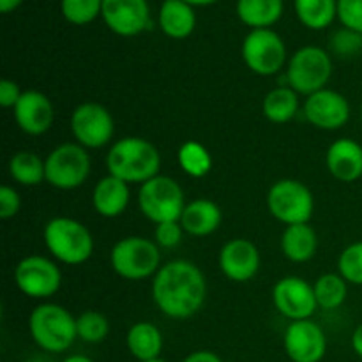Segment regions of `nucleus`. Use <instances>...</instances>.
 Masks as SVG:
<instances>
[{
    "instance_id": "nucleus-26",
    "label": "nucleus",
    "mask_w": 362,
    "mask_h": 362,
    "mask_svg": "<svg viewBox=\"0 0 362 362\" xmlns=\"http://www.w3.org/2000/svg\"><path fill=\"white\" fill-rule=\"evenodd\" d=\"M262 112L274 124H286L299 112V94L290 87H278L267 92L262 103Z\"/></svg>"
},
{
    "instance_id": "nucleus-4",
    "label": "nucleus",
    "mask_w": 362,
    "mask_h": 362,
    "mask_svg": "<svg viewBox=\"0 0 362 362\" xmlns=\"http://www.w3.org/2000/svg\"><path fill=\"white\" fill-rule=\"evenodd\" d=\"M45 246L55 260L81 265L94 253V239L83 223L73 218H53L45 226Z\"/></svg>"
},
{
    "instance_id": "nucleus-11",
    "label": "nucleus",
    "mask_w": 362,
    "mask_h": 362,
    "mask_svg": "<svg viewBox=\"0 0 362 362\" xmlns=\"http://www.w3.org/2000/svg\"><path fill=\"white\" fill-rule=\"evenodd\" d=\"M14 283L30 299H49L60 290L62 272L49 258L30 255L14 269Z\"/></svg>"
},
{
    "instance_id": "nucleus-10",
    "label": "nucleus",
    "mask_w": 362,
    "mask_h": 362,
    "mask_svg": "<svg viewBox=\"0 0 362 362\" xmlns=\"http://www.w3.org/2000/svg\"><path fill=\"white\" fill-rule=\"evenodd\" d=\"M246 66L260 76H272L286 64V46L271 28H255L243 42Z\"/></svg>"
},
{
    "instance_id": "nucleus-13",
    "label": "nucleus",
    "mask_w": 362,
    "mask_h": 362,
    "mask_svg": "<svg viewBox=\"0 0 362 362\" xmlns=\"http://www.w3.org/2000/svg\"><path fill=\"white\" fill-rule=\"evenodd\" d=\"M272 303L279 315L290 322L311 320L318 308L313 286L297 276H286L276 283L272 288Z\"/></svg>"
},
{
    "instance_id": "nucleus-20",
    "label": "nucleus",
    "mask_w": 362,
    "mask_h": 362,
    "mask_svg": "<svg viewBox=\"0 0 362 362\" xmlns=\"http://www.w3.org/2000/svg\"><path fill=\"white\" fill-rule=\"evenodd\" d=\"M129 186L113 175H106L99 180L92 191V207L103 218H117L124 214L129 205Z\"/></svg>"
},
{
    "instance_id": "nucleus-22",
    "label": "nucleus",
    "mask_w": 362,
    "mask_h": 362,
    "mask_svg": "<svg viewBox=\"0 0 362 362\" xmlns=\"http://www.w3.org/2000/svg\"><path fill=\"white\" fill-rule=\"evenodd\" d=\"M159 27L168 37L186 39L197 27L193 6L184 0H165L159 9Z\"/></svg>"
},
{
    "instance_id": "nucleus-32",
    "label": "nucleus",
    "mask_w": 362,
    "mask_h": 362,
    "mask_svg": "<svg viewBox=\"0 0 362 362\" xmlns=\"http://www.w3.org/2000/svg\"><path fill=\"white\" fill-rule=\"evenodd\" d=\"M60 9L69 23L87 25L101 14L103 0H62Z\"/></svg>"
},
{
    "instance_id": "nucleus-40",
    "label": "nucleus",
    "mask_w": 362,
    "mask_h": 362,
    "mask_svg": "<svg viewBox=\"0 0 362 362\" xmlns=\"http://www.w3.org/2000/svg\"><path fill=\"white\" fill-rule=\"evenodd\" d=\"M352 349L357 356L362 357V324L354 331L352 334Z\"/></svg>"
},
{
    "instance_id": "nucleus-3",
    "label": "nucleus",
    "mask_w": 362,
    "mask_h": 362,
    "mask_svg": "<svg viewBox=\"0 0 362 362\" xmlns=\"http://www.w3.org/2000/svg\"><path fill=\"white\" fill-rule=\"evenodd\" d=\"M28 331L39 349L49 354H62L76 341V318L53 303H42L30 313Z\"/></svg>"
},
{
    "instance_id": "nucleus-19",
    "label": "nucleus",
    "mask_w": 362,
    "mask_h": 362,
    "mask_svg": "<svg viewBox=\"0 0 362 362\" xmlns=\"http://www.w3.org/2000/svg\"><path fill=\"white\" fill-rule=\"evenodd\" d=\"M325 165L339 182H356L362 177V147L352 138H339L329 147Z\"/></svg>"
},
{
    "instance_id": "nucleus-30",
    "label": "nucleus",
    "mask_w": 362,
    "mask_h": 362,
    "mask_svg": "<svg viewBox=\"0 0 362 362\" xmlns=\"http://www.w3.org/2000/svg\"><path fill=\"white\" fill-rule=\"evenodd\" d=\"M177 161L184 173L194 177V179H202L212 170V158L209 151L204 145L193 140L180 145L179 152H177Z\"/></svg>"
},
{
    "instance_id": "nucleus-43",
    "label": "nucleus",
    "mask_w": 362,
    "mask_h": 362,
    "mask_svg": "<svg viewBox=\"0 0 362 362\" xmlns=\"http://www.w3.org/2000/svg\"><path fill=\"white\" fill-rule=\"evenodd\" d=\"M189 6H211V4L218 2V0H184Z\"/></svg>"
},
{
    "instance_id": "nucleus-23",
    "label": "nucleus",
    "mask_w": 362,
    "mask_h": 362,
    "mask_svg": "<svg viewBox=\"0 0 362 362\" xmlns=\"http://www.w3.org/2000/svg\"><path fill=\"white\" fill-rule=\"evenodd\" d=\"M318 239L308 223L286 226L281 235V251L293 264H304L317 253Z\"/></svg>"
},
{
    "instance_id": "nucleus-16",
    "label": "nucleus",
    "mask_w": 362,
    "mask_h": 362,
    "mask_svg": "<svg viewBox=\"0 0 362 362\" xmlns=\"http://www.w3.org/2000/svg\"><path fill=\"white\" fill-rule=\"evenodd\" d=\"M101 16L106 27L122 37L141 34L151 25L147 0H103Z\"/></svg>"
},
{
    "instance_id": "nucleus-1",
    "label": "nucleus",
    "mask_w": 362,
    "mask_h": 362,
    "mask_svg": "<svg viewBox=\"0 0 362 362\" xmlns=\"http://www.w3.org/2000/svg\"><path fill=\"white\" fill-rule=\"evenodd\" d=\"M207 297L205 276L193 262L172 260L152 279V300L165 317L184 320L202 310Z\"/></svg>"
},
{
    "instance_id": "nucleus-36",
    "label": "nucleus",
    "mask_w": 362,
    "mask_h": 362,
    "mask_svg": "<svg viewBox=\"0 0 362 362\" xmlns=\"http://www.w3.org/2000/svg\"><path fill=\"white\" fill-rule=\"evenodd\" d=\"M184 233L186 232H184L180 221H166V223H159V225H156L154 239L158 246L166 247V250H172V247L179 246Z\"/></svg>"
},
{
    "instance_id": "nucleus-31",
    "label": "nucleus",
    "mask_w": 362,
    "mask_h": 362,
    "mask_svg": "<svg viewBox=\"0 0 362 362\" xmlns=\"http://www.w3.org/2000/svg\"><path fill=\"white\" fill-rule=\"evenodd\" d=\"M110 332V322L99 311H85L76 318V334L85 343L105 341Z\"/></svg>"
},
{
    "instance_id": "nucleus-17",
    "label": "nucleus",
    "mask_w": 362,
    "mask_h": 362,
    "mask_svg": "<svg viewBox=\"0 0 362 362\" xmlns=\"http://www.w3.org/2000/svg\"><path fill=\"white\" fill-rule=\"evenodd\" d=\"M219 269L235 283H246L257 276L260 269L258 247L247 239H232L219 251Z\"/></svg>"
},
{
    "instance_id": "nucleus-35",
    "label": "nucleus",
    "mask_w": 362,
    "mask_h": 362,
    "mask_svg": "<svg viewBox=\"0 0 362 362\" xmlns=\"http://www.w3.org/2000/svg\"><path fill=\"white\" fill-rule=\"evenodd\" d=\"M338 18L343 27L362 34V0H338Z\"/></svg>"
},
{
    "instance_id": "nucleus-27",
    "label": "nucleus",
    "mask_w": 362,
    "mask_h": 362,
    "mask_svg": "<svg viewBox=\"0 0 362 362\" xmlns=\"http://www.w3.org/2000/svg\"><path fill=\"white\" fill-rule=\"evenodd\" d=\"M9 175L21 186H39L46 182L45 161L35 152L18 151L9 159Z\"/></svg>"
},
{
    "instance_id": "nucleus-28",
    "label": "nucleus",
    "mask_w": 362,
    "mask_h": 362,
    "mask_svg": "<svg viewBox=\"0 0 362 362\" xmlns=\"http://www.w3.org/2000/svg\"><path fill=\"white\" fill-rule=\"evenodd\" d=\"M296 13L304 27L322 30L338 16V0H296Z\"/></svg>"
},
{
    "instance_id": "nucleus-8",
    "label": "nucleus",
    "mask_w": 362,
    "mask_h": 362,
    "mask_svg": "<svg viewBox=\"0 0 362 362\" xmlns=\"http://www.w3.org/2000/svg\"><path fill=\"white\" fill-rule=\"evenodd\" d=\"M267 207L283 225H304L313 216L315 198L310 187L300 180L283 179L269 189Z\"/></svg>"
},
{
    "instance_id": "nucleus-38",
    "label": "nucleus",
    "mask_w": 362,
    "mask_h": 362,
    "mask_svg": "<svg viewBox=\"0 0 362 362\" xmlns=\"http://www.w3.org/2000/svg\"><path fill=\"white\" fill-rule=\"evenodd\" d=\"M21 94H23V90H21L16 81L7 80V78L0 81V105L4 108H14L20 101Z\"/></svg>"
},
{
    "instance_id": "nucleus-18",
    "label": "nucleus",
    "mask_w": 362,
    "mask_h": 362,
    "mask_svg": "<svg viewBox=\"0 0 362 362\" xmlns=\"http://www.w3.org/2000/svg\"><path fill=\"white\" fill-rule=\"evenodd\" d=\"M14 120L23 133L30 136L45 134L55 120V110L46 94L39 90H23L14 106Z\"/></svg>"
},
{
    "instance_id": "nucleus-41",
    "label": "nucleus",
    "mask_w": 362,
    "mask_h": 362,
    "mask_svg": "<svg viewBox=\"0 0 362 362\" xmlns=\"http://www.w3.org/2000/svg\"><path fill=\"white\" fill-rule=\"evenodd\" d=\"M21 2H23V0H0V11H2L4 14H7L11 13V11L16 9Z\"/></svg>"
},
{
    "instance_id": "nucleus-12",
    "label": "nucleus",
    "mask_w": 362,
    "mask_h": 362,
    "mask_svg": "<svg viewBox=\"0 0 362 362\" xmlns=\"http://www.w3.org/2000/svg\"><path fill=\"white\" fill-rule=\"evenodd\" d=\"M71 131L81 147L101 148L112 141L115 134V120L99 103H81L71 115Z\"/></svg>"
},
{
    "instance_id": "nucleus-2",
    "label": "nucleus",
    "mask_w": 362,
    "mask_h": 362,
    "mask_svg": "<svg viewBox=\"0 0 362 362\" xmlns=\"http://www.w3.org/2000/svg\"><path fill=\"white\" fill-rule=\"evenodd\" d=\"M106 168L110 175L127 184H145L159 175L161 154L145 138L127 136L117 140L106 154Z\"/></svg>"
},
{
    "instance_id": "nucleus-33",
    "label": "nucleus",
    "mask_w": 362,
    "mask_h": 362,
    "mask_svg": "<svg viewBox=\"0 0 362 362\" xmlns=\"http://www.w3.org/2000/svg\"><path fill=\"white\" fill-rule=\"evenodd\" d=\"M338 274L346 283L362 286V240L346 246L338 258Z\"/></svg>"
},
{
    "instance_id": "nucleus-25",
    "label": "nucleus",
    "mask_w": 362,
    "mask_h": 362,
    "mask_svg": "<svg viewBox=\"0 0 362 362\" xmlns=\"http://www.w3.org/2000/svg\"><path fill=\"white\" fill-rule=\"evenodd\" d=\"M283 0H239L237 16L244 25L255 28H269L281 18Z\"/></svg>"
},
{
    "instance_id": "nucleus-34",
    "label": "nucleus",
    "mask_w": 362,
    "mask_h": 362,
    "mask_svg": "<svg viewBox=\"0 0 362 362\" xmlns=\"http://www.w3.org/2000/svg\"><path fill=\"white\" fill-rule=\"evenodd\" d=\"M331 49L338 57H343V59L359 55L362 52V34L343 27L341 30H336L332 34Z\"/></svg>"
},
{
    "instance_id": "nucleus-45",
    "label": "nucleus",
    "mask_w": 362,
    "mask_h": 362,
    "mask_svg": "<svg viewBox=\"0 0 362 362\" xmlns=\"http://www.w3.org/2000/svg\"><path fill=\"white\" fill-rule=\"evenodd\" d=\"M361 122H362V108H361Z\"/></svg>"
},
{
    "instance_id": "nucleus-15",
    "label": "nucleus",
    "mask_w": 362,
    "mask_h": 362,
    "mask_svg": "<svg viewBox=\"0 0 362 362\" xmlns=\"http://www.w3.org/2000/svg\"><path fill=\"white\" fill-rule=\"evenodd\" d=\"M311 126L324 131L341 129L350 119V105L346 98L332 88H322L308 95L303 108Z\"/></svg>"
},
{
    "instance_id": "nucleus-42",
    "label": "nucleus",
    "mask_w": 362,
    "mask_h": 362,
    "mask_svg": "<svg viewBox=\"0 0 362 362\" xmlns=\"http://www.w3.org/2000/svg\"><path fill=\"white\" fill-rule=\"evenodd\" d=\"M62 362H94V361L87 356H71L67 357V359H64Z\"/></svg>"
},
{
    "instance_id": "nucleus-21",
    "label": "nucleus",
    "mask_w": 362,
    "mask_h": 362,
    "mask_svg": "<svg viewBox=\"0 0 362 362\" xmlns=\"http://www.w3.org/2000/svg\"><path fill=\"white\" fill-rule=\"evenodd\" d=\"M179 221L187 235L207 237L219 228L223 214L218 204H214L212 200H205V198H198V200L186 204Z\"/></svg>"
},
{
    "instance_id": "nucleus-6",
    "label": "nucleus",
    "mask_w": 362,
    "mask_h": 362,
    "mask_svg": "<svg viewBox=\"0 0 362 362\" xmlns=\"http://www.w3.org/2000/svg\"><path fill=\"white\" fill-rule=\"evenodd\" d=\"M138 205L145 218L159 225L166 221H179L186 202L182 187L175 179L156 175L154 179L141 184L138 191Z\"/></svg>"
},
{
    "instance_id": "nucleus-29",
    "label": "nucleus",
    "mask_w": 362,
    "mask_h": 362,
    "mask_svg": "<svg viewBox=\"0 0 362 362\" xmlns=\"http://www.w3.org/2000/svg\"><path fill=\"white\" fill-rule=\"evenodd\" d=\"M315 297H317V304L322 310H336L345 303L346 296H349V286L346 281L341 278V274H322L320 278L315 281L313 285Z\"/></svg>"
},
{
    "instance_id": "nucleus-24",
    "label": "nucleus",
    "mask_w": 362,
    "mask_h": 362,
    "mask_svg": "<svg viewBox=\"0 0 362 362\" xmlns=\"http://www.w3.org/2000/svg\"><path fill=\"white\" fill-rule=\"evenodd\" d=\"M126 345L131 356L140 362L159 359L163 350V334L151 322H138L127 331Z\"/></svg>"
},
{
    "instance_id": "nucleus-7",
    "label": "nucleus",
    "mask_w": 362,
    "mask_h": 362,
    "mask_svg": "<svg viewBox=\"0 0 362 362\" xmlns=\"http://www.w3.org/2000/svg\"><path fill=\"white\" fill-rule=\"evenodd\" d=\"M332 74V60L324 48L304 46L288 60L286 80L288 87L299 95H311L325 88Z\"/></svg>"
},
{
    "instance_id": "nucleus-9",
    "label": "nucleus",
    "mask_w": 362,
    "mask_h": 362,
    "mask_svg": "<svg viewBox=\"0 0 362 362\" xmlns=\"http://www.w3.org/2000/svg\"><path fill=\"white\" fill-rule=\"evenodd\" d=\"M46 182L57 189L69 191L80 187L90 175V156L80 144H62L45 159Z\"/></svg>"
},
{
    "instance_id": "nucleus-5",
    "label": "nucleus",
    "mask_w": 362,
    "mask_h": 362,
    "mask_svg": "<svg viewBox=\"0 0 362 362\" xmlns=\"http://www.w3.org/2000/svg\"><path fill=\"white\" fill-rule=\"evenodd\" d=\"M110 264L117 276L127 281L154 278L161 269V253L156 240L145 237H126L120 239L110 253Z\"/></svg>"
},
{
    "instance_id": "nucleus-37",
    "label": "nucleus",
    "mask_w": 362,
    "mask_h": 362,
    "mask_svg": "<svg viewBox=\"0 0 362 362\" xmlns=\"http://www.w3.org/2000/svg\"><path fill=\"white\" fill-rule=\"evenodd\" d=\"M21 198L18 191L11 186L0 187V218L11 219L20 212Z\"/></svg>"
},
{
    "instance_id": "nucleus-39",
    "label": "nucleus",
    "mask_w": 362,
    "mask_h": 362,
    "mask_svg": "<svg viewBox=\"0 0 362 362\" xmlns=\"http://www.w3.org/2000/svg\"><path fill=\"white\" fill-rule=\"evenodd\" d=\"M182 362H223L221 357L216 356L214 352L209 350H198V352L189 354Z\"/></svg>"
},
{
    "instance_id": "nucleus-14",
    "label": "nucleus",
    "mask_w": 362,
    "mask_h": 362,
    "mask_svg": "<svg viewBox=\"0 0 362 362\" xmlns=\"http://www.w3.org/2000/svg\"><path fill=\"white\" fill-rule=\"evenodd\" d=\"M283 346L292 362H320L327 352V338L324 329L313 320L290 322Z\"/></svg>"
},
{
    "instance_id": "nucleus-44",
    "label": "nucleus",
    "mask_w": 362,
    "mask_h": 362,
    "mask_svg": "<svg viewBox=\"0 0 362 362\" xmlns=\"http://www.w3.org/2000/svg\"><path fill=\"white\" fill-rule=\"evenodd\" d=\"M147 362H166L165 359H161V357H159V359H152V361H147Z\"/></svg>"
}]
</instances>
